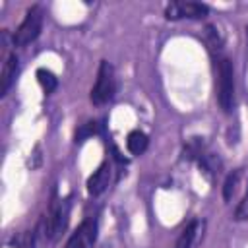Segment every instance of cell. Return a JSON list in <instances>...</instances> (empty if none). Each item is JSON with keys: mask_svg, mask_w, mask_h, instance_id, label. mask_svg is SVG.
I'll return each instance as SVG.
<instances>
[{"mask_svg": "<svg viewBox=\"0 0 248 248\" xmlns=\"http://www.w3.org/2000/svg\"><path fill=\"white\" fill-rule=\"evenodd\" d=\"M236 219L238 221H246L248 219V184H246V192H244V196H242V200L238 202V205H236Z\"/></svg>", "mask_w": 248, "mask_h": 248, "instance_id": "obj_13", "label": "cell"}, {"mask_svg": "<svg viewBox=\"0 0 248 248\" xmlns=\"http://www.w3.org/2000/svg\"><path fill=\"white\" fill-rule=\"evenodd\" d=\"M202 229H203V223H202V221H192V223L180 232V236H178L174 248H192Z\"/></svg>", "mask_w": 248, "mask_h": 248, "instance_id": "obj_9", "label": "cell"}, {"mask_svg": "<svg viewBox=\"0 0 248 248\" xmlns=\"http://www.w3.org/2000/svg\"><path fill=\"white\" fill-rule=\"evenodd\" d=\"M110 174H112L110 163H108V161L101 163L99 169L87 178V192H89V196H99V194H103V192L108 188V184H110Z\"/></svg>", "mask_w": 248, "mask_h": 248, "instance_id": "obj_7", "label": "cell"}, {"mask_svg": "<svg viewBox=\"0 0 248 248\" xmlns=\"http://www.w3.org/2000/svg\"><path fill=\"white\" fill-rule=\"evenodd\" d=\"M116 93V78H114V68L107 60L101 62L95 85L91 89V101L95 105H105L108 103Z\"/></svg>", "mask_w": 248, "mask_h": 248, "instance_id": "obj_2", "label": "cell"}, {"mask_svg": "<svg viewBox=\"0 0 248 248\" xmlns=\"http://www.w3.org/2000/svg\"><path fill=\"white\" fill-rule=\"evenodd\" d=\"M217 101L225 112L232 110L234 105V70L229 58H221L217 66Z\"/></svg>", "mask_w": 248, "mask_h": 248, "instance_id": "obj_1", "label": "cell"}, {"mask_svg": "<svg viewBox=\"0 0 248 248\" xmlns=\"http://www.w3.org/2000/svg\"><path fill=\"white\" fill-rule=\"evenodd\" d=\"M240 176H242V169H236V170H232V172L227 176L225 186H223V196H225L227 202L234 198L236 188H238V182H240Z\"/></svg>", "mask_w": 248, "mask_h": 248, "instance_id": "obj_12", "label": "cell"}, {"mask_svg": "<svg viewBox=\"0 0 248 248\" xmlns=\"http://www.w3.org/2000/svg\"><path fill=\"white\" fill-rule=\"evenodd\" d=\"M207 12H209V8L200 2H172L167 6L165 16L169 19H182V17L202 19L203 16H207Z\"/></svg>", "mask_w": 248, "mask_h": 248, "instance_id": "obj_5", "label": "cell"}, {"mask_svg": "<svg viewBox=\"0 0 248 248\" xmlns=\"http://www.w3.org/2000/svg\"><path fill=\"white\" fill-rule=\"evenodd\" d=\"M95 238H97V221L93 217H89L76 229V232L70 236L66 248H91L95 244Z\"/></svg>", "mask_w": 248, "mask_h": 248, "instance_id": "obj_6", "label": "cell"}, {"mask_svg": "<svg viewBox=\"0 0 248 248\" xmlns=\"http://www.w3.org/2000/svg\"><path fill=\"white\" fill-rule=\"evenodd\" d=\"M95 132H97V124H95V122H87V124H83V126L76 132V141H83L85 138L93 136Z\"/></svg>", "mask_w": 248, "mask_h": 248, "instance_id": "obj_14", "label": "cell"}, {"mask_svg": "<svg viewBox=\"0 0 248 248\" xmlns=\"http://www.w3.org/2000/svg\"><path fill=\"white\" fill-rule=\"evenodd\" d=\"M43 27V10L39 6H33L27 10L21 25L14 33V46H25L31 41H35Z\"/></svg>", "mask_w": 248, "mask_h": 248, "instance_id": "obj_4", "label": "cell"}, {"mask_svg": "<svg viewBox=\"0 0 248 248\" xmlns=\"http://www.w3.org/2000/svg\"><path fill=\"white\" fill-rule=\"evenodd\" d=\"M68 217H70V200H54L46 219H43L45 231H46V238L58 240L60 234L68 227Z\"/></svg>", "mask_w": 248, "mask_h": 248, "instance_id": "obj_3", "label": "cell"}, {"mask_svg": "<svg viewBox=\"0 0 248 248\" xmlns=\"http://www.w3.org/2000/svg\"><path fill=\"white\" fill-rule=\"evenodd\" d=\"M37 81H39V85L43 87V91H45L46 95H50V93L56 89V85H58L56 76H54L50 70H46V68H39V70H37Z\"/></svg>", "mask_w": 248, "mask_h": 248, "instance_id": "obj_11", "label": "cell"}, {"mask_svg": "<svg viewBox=\"0 0 248 248\" xmlns=\"http://www.w3.org/2000/svg\"><path fill=\"white\" fill-rule=\"evenodd\" d=\"M17 70H19V60H17L16 52H10L2 64V78H0V93L2 95H6L10 91V87L14 85Z\"/></svg>", "mask_w": 248, "mask_h": 248, "instance_id": "obj_8", "label": "cell"}, {"mask_svg": "<svg viewBox=\"0 0 248 248\" xmlns=\"http://www.w3.org/2000/svg\"><path fill=\"white\" fill-rule=\"evenodd\" d=\"M126 147L132 155H141L145 149H147V136L140 130H134L128 134L126 138Z\"/></svg>", "mask_w": 248, "mask_h": 248, "instance_id": "obj_10", "label": "cell"}]
</instances>
